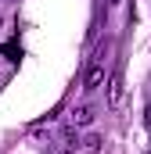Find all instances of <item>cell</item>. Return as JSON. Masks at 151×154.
I'll return each mask as SVG.
<instances>
[{
	"instance_id": "5",
	"label": "cell",
	"mask_w": 151,
	"mask_h": 154,
	"mask_svg": "<svg viewBox=\"0 0 151 154\" xmlns=\"http://www.w3.org/2000/svg\"><path fill=\"white\" fill-rule=\"evenodd\" d=\"M144 125H148V129H151V108H148V111H144Z\"/></svg>"
},
{
	"instance_id": "7",
	"label": "cell",
	"mask_w": 151,
	"mask_h": 154,
	"mask_svg": "<svg viewBox=\"0 0 151 154\" xmlns=\"http://www.w3.org/2000/svg\"><path fill=\"white\" fill-rule=\"evenodd\" d=\"M61 154H69V151H61Z\"/></svg>"
},
{
	"instance_id": "1",
	"label": "cell",
	"mask_w": 151,
	"mask_h": 154,
	"mask_svg": "<svg viewBox=\"0 0 151 154\" xmlns=\"http://www.w3.org/2000/svg\"><path fill=\"white\" fill-rule=\"evenodd\" d=\"M104 82V47L90 57V68H86V75H83V90H97Z\"/></svg>"
},
{
	"instance_id": "2",
	"label": "cell",
	"mask_w": 151,
	"mask_h": 154,
	"mask_svg": "<svg viewBox=\"0 0 151 154\" xmlns=\"http://www.w3.org/2000/svg\"><path fill=\"white\" fill-rule=\"evenodd\" d=\"M119 104H122V72L115 68L112 75H108V108L115 111Z\"/></svg>"
},
{
	"instance_id": "4",
	"label": "cell",
	"mask_w": 151,
	"mask_h": 154,
	"mask_svg": "<svg viewBox=\"0 0 151 154\" xmlns=\"http://www.w3.org/2000/svg\"><path fill=\"white\" fill-rule=\"evenodd\" d=\"M86 151H101V136H86Z\"/></svg>"
},
{
	"instance_id": "6",
	"label": "cell",
	"mask_w": 151,
	"mask_h": 154,
	"mask_svg": "<svg viewBox=\"0 0 151 154\" xmlns=\"http://www.w3.org/2000/svg\"><path fill=\"white\" fill-rule=\"evenodd\" d=\"M112 4H119V0H112Z\"/></svg>"
},
{
	"instance_id": "3",
	"label": "cell",
	"mask_w": 151,
	"mask_h": 154,
	"mask_svg": "<svg viewBox=\"0 0 151 154\" xmlns=\"http://www.w3.org/2000/svg\"><path fill=\"white\" fill-rule=\"evenodd\" d=\"M72 122H76V125H86V122H90V108H76V111H72Z\"/></svg>"
}]
</instances>
